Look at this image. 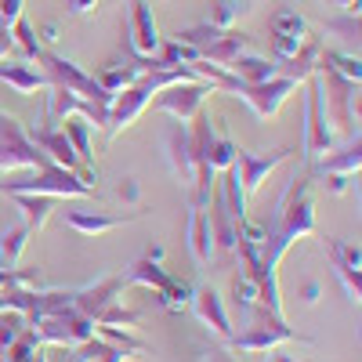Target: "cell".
<instances>
[{"label": "cell", "mask_w": 362, "mask_h": 362, "mask_svg": "<svg viewBox=\"0 0 362 362\" xmlns=\"http://www.w3.org/2000/svg\"><path fill=\"white\" fill-rule=\"evenodd\" d=\"M181 80H203V76H199L196 69H185V66H181V69H156V73L138 76L131 87H124V90L112 98L109 119H105V134H109V138H119L148 105H153V95H160L163 87L181 83Z\"/></svg>", "instance_id": "cell-1"}, {"label": "cell", "mask_w": 362, "mask_h": 362, "mask_svg": "<svg viewBox=\"0 0 362 362\" xmlns=\"http://www.w3.org/2000/svg\"><path fill=\"white\" fill-rule=\"evenodd\" d=\"M51 160L37 148V141L29 138V127L18 116L0 109V174H15V170H44Z\"/></svg>", "instance_id": "cell-2"}, {"label": "cell", "mask_w": 362, "mask_h": 362, "mask_svg": "<svg viewBox=\"0 0 362 362\" xmlns=\"http://www.w3.org/2000/svg\"><path fill=\"white\" fill-rule=\"evenodd\" d=\"M315 80H319V90H322L326 119L341 134H358V83L337 76L326 66H315Z\"/></svg>", "instance_id": "cell-3"}, {"label": "cell", "mask_w": 362, "mask_h": 362, "mask_svg": "<svg viewBox=\"0 0 362 362\" xmlns=\"http://www.w3.org/2000/svg\"><path fill=\"white\" fill-rule=\"evenodd\" d=\"M0 192L4 196H15V192H25V196H76V199H90L98 189H90V185H83V181L73 174V170H66V167H44V170H33L29 177H22V181H0Z\"/></svg>", "instance_id": "cell-4"}, {"label": "cell", "mask_w": 362, "mask_h": 362, "mask_svg": "<svg viewBox=\"0 0 362 362\" xmlns=\"http://www.w3.org/2000/svg\"><path fill=\"white\" fill-rule=\"evenodd\" d=\"M37 62L44 66L40 73L47 76L51 87H66V90H73V95H83V98L98 102V105H112V95H109V90H102V83L90 76V73H83L76 62H69V58H62V54H54V51L44 47Z\"/></svg>", "instance_id": "cell-5"}, {"label": "cell", "mask_w": 362, "mask_h": 362, "mask_svg": "<svg viewBox=\"0 0 362 362\" xmlns=\"http://www.w3.org/2000/svg\"><path fill=\"white\" fill-rule=\"evenodd\" d=\"M29 329L37 334L40 344H62V348H80L87 344L90 337H98L95 322H90L87 315H80L76 308H62L54 315H44V319H33L29 322Z\"/></svg>", "instance_id": "cell-6"}, {"label": "cell", "mask_w": 362, "mask_h": 362, "mask_svg": "<svg viewBox=\"0 0 362 362\" xmlns=\"http://www.w3.org/2000/svg\"><path fill=\"white\" fill-rule=\"evenodd\" d=\"M305 141H300V156L308 163L312 160H322L326 153H334V131L326 127V109H322V90H319V80L308 76L305 80Z\"/></svg>", "instance_id": "cell-7"}, {"label": "cell", "mask_w": 362, "mask_h": 362, "mask_svg": "<svg viewBox=\"0 0 362 362\" xmlns=\"http://www.w3.org/2000/svg\"><path fill=\"white\" fill-rule=\"evenodd\" d=\"M286 341H312V337L297 334L293 326H286V322H279V319H272L268 312H261L257 322H250L243 334H232L225 344L235 348V351H276V348L286 344Z\"/></svg>", "instance_id": "cell-8"}, {"label": "cell", "mask_w": 362, "mask_h": 362, "mask_svg": "<svg viewBox=\"0 0 362 362\" xmlns=\"http://www.w3.org/2000/svg\"><path fill=\"white\" fill-rule=\"evenodd\" d=\"M206 95H218L210 80H181V83L163 87L160 95L153 98V105H156L160 112H167V116L181 119V124H189V119L203 109Z\"/></svg>", "instance_id": "cell-9"}, {"label": "cell", "mask_w": 362, "mask_h": 362, "mask_svg": "<svg viewBox=\"0 0 362 362\" xmlns=\"http://www.w3.org/2000/svg\"><path fill=\"white\" fill-rule=\"evenodd\" d=\"M163 156H167V167L170 174L181 181L185 189H192V177H196V153H192V134H189V124H174L163 127Z\"/></svg>", "instance_id": "cell-10"}, {"label": "cell", "mask_w": 362, "mask_h": 362, "mask_svg": "<svg viewBox=\"0 0 362 362\" xmlns=\"http://www.w3.org/2000/svg\"><path fill=\"white\" fill-rule=\"evenodd\" d=\"M326 250H329V268H334V276L341 279V290L348 297V305H358V297H362V254L355 243H344V239H334V235H326L322 239Z\"/></svg>", "instance_id": "cell-11"}, {"label": "cell", "mask_w": 362, "mask_h": 362, "mask_svg": "<svg viewBox=\"0 0 362 362\" xmlns=\"http://www.w3.org/2000/svg\"><path fill=\"white\" fill-rule=\"evenodd\" d=\"M293 156V148H272V153H250V148H235V174H239V185H243L247 196H254L264 177L276 170L279 163H286Z\"/></svg>", "instance_id": "cell-12"}, {"label": "cell", "mask_w": 362, "mask_h": 362, "mask_svg": "<svg viewBox=\"0 0 362 362\" xmlns=\"http://www.w3.org/2000/svg\"><path fill=\"white\" fill-rule=\"evenodd\" d=\"M268 33H272V54H276V62L297 54V47L312 37L305 15H297L293 8H276V15L268 22Z\"/></svg>", "instance_id": "cell-13"}, {"label": "cell", "mask_w": 362, "mask_h": 362, "mask_svg": "<svg viewBox=\"0 0 362 362\" xmlns=\"http://www.w3.org/2000/svg\"><path fill=\"white\" fill-rule=\"evenodd\" d=\"M127 44H131V54H141V58H156L160 51V29H156V15H153V4L148 0H131V18H127Z\"/></svg>", "instance_id": "cell-14"}, {"label": "cell", "mask_w": 362, "mask_h": 362, "mask_svg": "<svg viewBox=\"0 0 362 362\" xmlns=\"http://www.w3.org/2000/svg\"><path fill=\"white\" fill-rule=\"evenodd\" d=\"M124 286H127L124 276H105V279L90 283V286H83V290H73V308H76L80 315H87L90 322H95L109 305H116V300H119Z\"/></svg>", "instance_id": "cell-15"}, {"label": "cell", "mask_w": 362, "mask_h": 362, "mask_svg": "<svg viewBox=\"0 0 362 362\" xmlns=\"http://www.w3.org/2000/svg\"><path fill=\"white\" fill-rule=\"evenodd\" d=\"M192 308H196L199 322L210 329V334H218L221 341L232 337V319H228L225 300H221V293H218L214 286H196V293H192Z\"/></svg>", "instance_id": "cell-16"}, {"label": "cell", "mask_w": 362, "mask_h": 362, "mask_svg": "<svg viewBox=\"0 0 362 362\" xmlns=\"http://www.w3.org/2000/svg\"><path fill=\"white\" fill-rule=\"evenodd\" d=\"M145 218V210H134V214H98V210H66V225L87 239H98L119 225H127V221H138Z\"/></svg>", "instance_id": "cell-17"}, {"label": "cell", "mask_w": 362, "mask_h": 362, "mask_svg": "<svg viewBox=\"0 0 362 362\" xmlns=\"http://www.w3.org/2000/svg\"><path fill=\"white\" fill-rule=\"evenodd\" d=\"M29 138L37 141V148L54 163V167H66V170H80L83 163L76 160V153H73V145H69V138L62 134V127H54V124H47V127H37V131H29Z\"/></svg>", "instance_id": "cell-18"}, {"label": "cell", "mask_w": 362, "mask_h": 362, "mask_svg": "<svg viewBox=\"0 0 362 362\" xmlns=\"http://www.w3.org/2000/svg\"><path fill=\"white\" fill-rule=\"evenodd\" d=\"M243 51H250V37L247 33H235V29H225V33L214 40V44H206L199 54V62H206V66H218V69H228L232 62Z\"/></svg>", "instance_id": "cell-19"}, {"label": "cell", "mask_w": 362, "mask_h": 362, "mask_svg": "<svg viewBox=\"0 0 362 362\" xmlns=\"http://www.w3.org/2000/svg\"><path fill=\"white\" fill-rule=\"evenodd\" d=\"M319 51H322V40H319V37H308L305 44L297 47V54H290V58H283V62H276V66H279V76H286V80H293V83H305L308 76H315Z\"/></svg>", "instance_id": "cell-20"}, {"label": "cell", "mask_w": 362, "mask_h": 362, "mask_svg": "<svg viewBox=\"0 0 362 362\" xmlns=\"http://www.w3.org/2000/svg\"><path fill=\"white\" fill-rule=\"evenodd\" d=\"M0 80H4L8 87H15L18 95H37V90H51L47 76L33 66H25V62H11V58H4L0 62Z\"/></svg>", "instance_id": "cell-21"}, {"label": "cell", "mask_w": 362, "mask_h": 362, "mask_svg": "<svg viewBox=\"0 0 362 362\" xmlns=\"http://www.w3.org/2000/svg\"><path fill=\"white\" fill-rule=\"evenodd\" d=\"M228 73L239 80V83H264L272 76H279V66H276V58H264L257 51H243L235 58V62L228 66Z\"/></svg>", "instance_id": "cell-22"}, {"label": "cell", "mask_w": 362, "mask_h": 362, "mask_svg": "<svg viewBox=\"0 0 362 362\" xmlns=\"http://www.w3.org/2000/svg\"><path fill=\"white\" fill-rule=\"evenodd\" d=\"M358 167H362V141H358V134H355V141L351 145H344V148H334V153H326L322 156V163L312 170V174H341V177H355L358 174Z\"/></svg>", "instance_id": "cell-23"}, {"label": "cell", "mask_w": 362, "mask_h": 362, "mask_svg": "<svg viewBox=\"0 0 362 362\" xmlns=\"http://www.w3.org/2000/svg\"><path fill=\"white\" fill-rule=\"evenodd\" d=\"M189 250H192V261L196 264H210L214 257V235H210V221H206V210H192L189 206Z\"/></svg>", "instance_id": "cell-24"}, {"label": "cell", "mask_w": 362, "mask_h": 362, "mask_svg": "<svg viewBox=\"0 0 362 362\" xmlns=\"http://www.w3.org/2000/svg\"><path fill=\"white\" fill-rule=\"evenodd\" d=\"M62 134L69 138L76 160H80L83 167H95V148H90V134H95V127H90L83 116H66V119H62Z\"/></svg>", "instance_id": "cell-25"}, {"label": "cell", "mask_w": 362, "mask_h": 362, "mask_svg": "<svg viewBox=\"0 0 362 362\" xmlns=\"http://www.w3.org/2000/svg\"><path fill=\"white\" fill-rule=\"evenodd\" d=\"M11 203L22 210V225L29 232H40L51 218V210H54V199L51 196H25V192H15Z\"/></svg>", "instance_id": "cell-26"}, {"label": "cell", "mask_w": 362, "mask_h": 362, "mask_svg": "<svg viewBox=\"0 0 362 362\" xmlns=\"http://www.w3.org/2000/svg\"><path fill=\"white\" fill-rule=\"evenodd\" d=\"M124 279H127V286H134V283H138V286H148V290H156V293H160L174 276H170V272H167L160 261L141 257V261H134V264L127 268V276H124Z\"/></svg>", "instance_id": "cell-27"}, {"label": "cell", "mask_w": 362, "mask_h": 362, "mask_svg": "<svg viewBox=\"0 0 362 362\" xmlns=\"http://www.w3.org/2000/svg\"><path fill=\"white\" fill-rule=\"evenodd\" d=\"M232 305L239 308V315H257V312H264V308H261V290H257L254 276H247L243 268L232 276Z\"/></svg>", "instance_id": "cell-28"}, {"label": "cell", "mask_w": 362, "mask_h": 362, "mask_svg": "<svg viewBox=\"0 0 362 362\" xmlns=\"http://www.w3.org/2000/svg\"><path fill=\"white\" fill-rule=\"evenodd\" d=\"M29 235H33V232H29L22 221L18 225H8L4 232H0V264L15 268L22 261V250L29 247Z\"/></svg>", "instance_id": "cell-29"}, {"label": "cell", "mask_w": 362, "mask_h": 362, "mask_svg": "<svg viewBox=\"0 0 362 362\" xmlns=\"http://www.w3.org/2000/svg\"><path fill=\"white\" fill-rule=\"evenodd\" d=\"M199 47H192V44H185V40H167V44H160V66L163 69H192L196 62H199Z\"/></svg>", "instance_id": "cell-30"}, {"label": "cell", "mask_w": 362, "mask_h": 362, "mask_svg": "<svg viewBox=\"0 0 362 362\" xmlns=\"http://www.w3.org/2000/svg\"><path fill=\"white\" fill-rule=\"evenodd\" d=\"M319 66H326V69H334L337 76H344V80H362V62H358V54H348V51H319Z\"/></svg>", "instance_id": "cell-31"}, {"label": "cell", "mask_w": 362, "mask_h": 362, "mask_svg": "<svg viewBox=\"0 0 362 362\" xmlns=\"http://www.w3.org/2000/svg\"><path fill=\"white\" fill-rule=\"evenodd\" d=\"M235 141L228 138V134H214V141H210V148H206V156L199 160V163H206V167H214V174H221V170H228L232 163H235Z\"/></svg>", "instance_id": "cell-32"}, {"label": "cell", "mask_w": 362, "mask_h": 362, "mask_svg": "<svg viewBox=\"0 0 362 362\" xmlns=\"http://www.w3.org/2000/svg\"><path fill=\"white\" fill-rule=\"evenodd\" d=\"M192 293H196L192 283H185V279H170L156 297H160V305H163L167 312H185V308L192 305Z\"/></svg>", "instance_id": "cell-33"}, {"label": "cell", "mask_w": 362, "mask_h": 362, "mask_svg": "<svg viewBox=\"0 0 362 362\" xmlns=\"http://www.w3.org/2000/svg\"><path fill=\"white\" fill-rule=\"evenodd\" d=\"M37 355H40V341H37V334L29 326L4 348V362H33Z\"/></svg>", "instance_id": "cell-34"}, {"label": "cell", "mask_w": 362, "mask_h": 362, "mask_svg": "<svg viewBox=\"0 0 362 362\" xmlns=\"http://www.w3.org/2000/svg\"><path fill=\"white\" fill-rule=\"evenodd\" d=\"M11 40L22 47V54L29 58V62H37L40 51H44V44H40V37H37V25H29L25 18H18V22L11 25Z\"/></svg>", "instance_id": "cell-35"}, {"label": "cell", "mask_w": 362, "mask_h": 362, "mask_svg": "<svg viewBox=\"0 0 362 362\" xmlns=\"http://www.w3.org/2000/svg\"><path fill=\"white\" fill-rule=\"evenodd\" d=\"M247 4H250V0H218L206 22L214 25V29H232V22H235L239 15H247V11H250Z\"/></svg>", "instance_id": "cell-36"}, {"label": "cell", "mask_w": 362, "mask_h": 362, "mask_svg": "<svg viewBox=\"0 0 362 362\" xmlns=\"http://www.w3.org/2000/svg\"><path fill=\"white\" fill-rule=\"evenodd\" d=\"M322 33H337L348 44H358V15L341 11V18H322Z\"/></svg>", "instance_id": "cell-37"}, {"label": "cell", "mask_w": 362, "mask_h": 362, "mask_svg": "<svg viewBox=\"0 0 362 362\" xmlns=\"http://www.w3.org/2000/svg\"><path fill=\"white\" fill-rule=\"evenodd\" d=\"M138 312H131V308H124V305H119V300H116V305H109L98 319H95V329L98 326H119V329H131V326H138Z\"/></svg>", "instance_id": "cell-38"}, {"label": "cell", "mask_w": 362, "mask_h": 362, "mask_svg": "<svg viewBox=\"0 0 362 362\" xmlns=\"http://www.w3.org/2000/svg\"><path fill=\"white\" fill-rule=\"evenodd\" d=\"M22 8H25V0H0V25H15L22 18Z\"/></svg>", "instance_id": "cell-39"}, {"label": "cell", "mask_w": 362, "mask_h": 362, "mask_svg": "<svg viewBox=\"0 0 362 362\" xmlns=\"http://www.w3.org/2000/svg\"><path fill=\"white\" fill-rule=\"evenodd\" d=\"M116 196L127 199V203H138V196H141L138 181H134V177H124V181H119V189H116Z\"/></svg>", "instance_id": "cell-40"}, {"label": "cell", "mask_w": 362, "mask_h": 362, "mask_svg": "<svg viewBox=\"0 0 362 362\" xmlns=\"http://www.w3.org/2000/svg\"><path fill=\"white\" fill-rule=\"evenodd\" d=\"M199 355H203V362H235V358H232V355H228L225 348H218V344H210V348H203Z\"/></svg>", "instance_id": "cell-41"}, {"label": "cell", "mask_w": 362, "mask_h": 362, "mask_svg": "<svg viewBox=\"0 0 362 362\" xmlns=\"http://www.w3.org/2000/svg\"><path fill=\"white\" fill-rule=\"evenodd\" d=\"M326 189L341 196V192H348V189H351V177H341V174H326Z\"/></svg>", "instance_id": "cell-42"}, {"label": "cell", "mask_w": 362, "mask_h": 362, "mask_svg": "<svg viewBox=\"0 0 362 362\" xmlns=\"http://www.w3.org/2000/svg\"><path fill=\"white\" fill-rule=\"evenodd\" d=\"M127 358H131V355H127L124 348H116V344H112L105 355H98V358H87V362H127Z\"/></svg>", "instance_id": "cell-43"}, {"label": "cell", "mask_w": 362, "mask_h": 362, "mask_svg": "<svg viewBox=\"0 0 362 362\" xmlns=\"http://www.w3.org/2000/svg\"><path fill=\"white\" fill-rule=\"evenodd\" d=\"M15 51V40H11V29L8 25H0V62Z\"/></svg>", "instance_id": "cell-44"}, {"label": "cell", "mask_w": 362, "mask_h": 362, "mask_svg": "<svg viewBox=\"0 0 362 362\" xmlns=\"http://www.w3.org/2000/svg\"><path fill=\"white\" fill-rule=\"evenodd\" d=\"M326 8H337V11H348V15H358V0H319Z\"/></svg>", "instance_id": "cell-45"}, {"label": "cell", "mask_w": 362, "mask_h": 362, "mask_svg": "<svg viewBox=\"0 0 362 362\" xmlns=\"http://www.w3.org/2000/svg\"><path fill=\"white\" fill-rule=\"evenodd\" d=\"M37 37H40V44H44V47H47V44H54V40H58V25H54V22H44V25L37 29Z\"/></svg>", "instance_id": "cell-46"}, {"label": "cell", "mask_w": 362, "mask_h": 362, "mask_svg": "<svg viewBox=\"0 0 362 362\" xmlns=\"http://www.w3.org/2000/svg\"><path fill=\"white\" fill-rule=\"evenodd\" d=\"M95 8H98V0H69V11L73 15H90Z\"/></svg>", "instance_id": "cell-47"}, {"label": "cell", "mask_w": 362, "mask_h": 362, "mask_svg": "<svg viewBox=\"0 0 362 362\" xmlns=\"http://www.w3.org/2000/svg\"><path fill=\"white\" fill-rule=\"evenodd\" d=\"M319 293H322V286H319V283H305V290H300V300H305V305H315Z\"/></svg>", "instance_id": "cell-48"}, {"label": "cell", "mask_w": 362, "mask_h": 362, "mask_svg": "<svg viewBox=\"0 0 362 362\" xmlns=\"http://www.w3.org/2000/svg\"><path fill=\"white\" fill-rule=\"evenodd\" d=\"M268 362H305V358H293V355H279V351H268Z\"/></svg>", "instance_id": "cell-49"}, {"label": "cell", "mask_w": 362, "mask_h": 362, "mask_svg": "<svg viewBox=\"0 0 362 362\" xmlns=\"http://www.w3.org/2000/svg\"><path fill=\"white\" fill-rule=\"evenodd\" d=\"M33 362H51V358H47V351H44V348H40V355H37V358H33Z\"/></svg>", "instance_id": "cell-50"}]
</instances>
